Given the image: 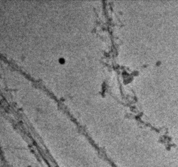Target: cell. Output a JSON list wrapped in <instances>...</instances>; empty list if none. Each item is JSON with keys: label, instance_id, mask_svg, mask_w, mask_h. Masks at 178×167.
<instances>
[{"label": "cell", "instance_id": "obj_1", "mask_svg": "<svg viewBox=\"0 0 178 167\" xmlns=\"http://www.w3.org/2000/svg\"><path fill=\"white\" fill-rule=\"evenodd\" d=\"M60 61L61 63H63V62H64V59H60Z\"/></svg>", "mask_w": 178, "mask_h": 167}]
</instances>
